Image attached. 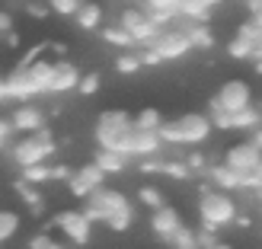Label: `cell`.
Masks as SVG:
<instances>
[{"mask_svg":"<svg viewBox=\"0 0 262 249\" xmlns=\"http://www.w3.org/2000/svg\"><path fill=\"white\" fill-rule=\"evenodd\" d=\"M131 131H135V122H131V115L125 109H106L96 119V144L102 150H115L128 156Z\"/></svg>","mask_w":262,"mask_h":249,"instance_id":"cell-1","label":"cell"},{"mask_svg":"<svg viewBox=\"0 0 262 249\" xmlns=\"http://www.w3.org/2000/svg\"><path fill=\"white\" fill-rule=\"evenodd\" d=\"M199 217H202V227H208V230L233 227V217H237V201L230 198V192L211 189V192H205L202 201H199Z\"/></svg>","mask_w":262,"mask_h":249,"instance_id":"cell-2","label":"cell"},{"mask_svg":"<svg viewBox=\"0 0 262 249\" xmlns=\"http://www.w3.org/2000/svg\"><path fill=\"white\" fill-rule=\"evenodd\" d=\"M10 153H13V160L19 163V169L35 166V163H48L51 153H55V138H51L48 128L35 131V134H23L19 141L10 144Z\"/></svg>","mask_w":262,"mask_h":249,"instance_id":"cell-3","label":"cell"},{"mask_svg":"<svg viewBox=\"0 0 262 249\" xmlns=\"http://www.w3.org/2000/svg\"><path fill=\"white\" fill-rule=\"evenodd\" d=\"M83 201H86L83 214L93 220V224H96V220H106L109 214H115V211H122V208L131 205L119 189H109V186H102V189H96V192H90Z\"/></svg>","mask_w":262,"mask_h":249,"instance_id":"cell-4","label":"cell"},{"mask_svg":"<svg viewBox=\"0 0 262 249\" xmlns=\"http://www.w3.org/2000/svg\"><path fill=\"white\" fill-rule=\"evenodd\" d=\"M119 26L135 38V45L141 48V45H150L157 35H160V26H157L147 13H144L141 7H128V10H122V19H119Z\"/></svg>","mask_w":262,"mask_h":249,"instance_id":"cell-5","label":"cell"},{"mask_svg":"<svg viewBox=\"0 0 262 249\" xmlns=\"http://www.w3.org/2000/svg\"><path fill=\"white\" fill-rule=\"evenodd\" d=\"M211 106H217L221 112L233 115V112H240L246 106H253V89H250L246 80H227L224 86L217 89V96L211 99Z\"/></svg>","mask_w":262,"mask_h":249,"instance_id":"cell-6","label":"cell"},{"mask_svg":"<svg viewBox=\"0 0 262 249\" xmlns=\"http://www.w3.org/2000/svg\"><path fill=\"white\" fill-rule=\"evenodd\" d=\"M51 224L77 246H86L90 237H93V220H90L83 211H61V214L51 217Z\"/></svg>","mask_w":262,"mask_h":249,"instance_id":"cell-7","label":"cell"},{"mask_svg":"<svg viewBox=\"0 0 262 249\" xmlns=\"http://www.w3.org/2000/svg\"><path fill=\"white\" fill-rule=\"evenodd\" d=\"M147 48H154L160 61H179L182 55H189V51H192L186 29H160V35H157Z\"/></svg>","mask_w":262,"mask_h":249,"instance_id":"cell-8","label":"cell"},{"mask_svg":"<svg viewBox=\"0 0 262 249\" xmlns=\"http://www.w3.org/2000/svg\"><path fill=\"white\" fill-rule=\"evenodd\" d=\"M176 128H179V144H186V147H195V144H205L208 134H211V119L202 112H186L176 119Z\"/></svg>","mask_w":262,"mask_h":249,"instance_id":"cell-9","label":"cell"},{"mask_svg":"<svg viewBox=\"0 0 262 249\" xmlns=\"http://www.w3.org/2000/svg\"><path fill=\"white\" fill-rule=\"evenodd\" d=\"M35 96H42V89L35 86V80H32V74H29V64H16V71H10L7 74V99H16V102H29V99H35Z\"/></svg>","mask_w":262,"mask_h":249,"instance_id":"cell-10","label":"cell"},{"mask_svg":"<svg viewBox=\"0 0 262 249\" xmlns=\"http://www.w3.org/2000/svg\"><path fill=\"white\" fill-rule=\"evenodd\" d=\"M102 186H106V173H102L96 163H86V166H80V169H74L71 179H68V189L77 195V198H86L90 192H96V189H102Z\"/></svg>","mask_w":262,"mask_h":249,"instance_id":"cell-11","label":"cell"},{"mask_svg":"<svg viewBox=\"0 0 262 249\" xmlns=\"http://www.w3.org/2000/svg\"><path fill=\"white\" fill-rule=\"evenodd\" d=\"M256 163H262V150L256 147L253 141L233 144V147L227 150V156H224V166H230L233 173H250Z\"/></svg>","mask_w":262,"mask_h":249,"instance_id":"cell-12","label":"cell"},{"mask_svg":"<svg viewBox=\"0 0 262 249\" xmlns=\"http://www.w3.org/2000/svg\"><path fill=\"white\" fill-rule=\"evenodd\" d=\"M179 227H182V214L176 211L173 205H163V208H157V211H150V230H154V237L169 240Z\"/></svg>","mask_w":262,"mask_h":249,"instance_id":"cell-13","label":"cell"},{"mask_svg":"<svg viewBox=\"0 0 262 249\" xmlns=\"http://www.w3.org/2000/svg\"><path fill=\"white\" fill-rule=\"evenodd\" d=\"M163 150V141L157 131H141L135 128L131 131V147H128V156H138V160H147V156H157Z\"/></svg>","mask_w":262,"mask_h":249,"instance_id":"cell-14","label":"cell"},{"mask_svg":"<svg viewBox=\"0 0 262 249\" xmlns=\"http://www.w3.org/2000/svg\"><path fill=\"white\" fill-rule=\"evenodd\" d=\"M141 4H144V13H147L160 29H166L169 22H176L182 0H141Z\"/></svg>","mask_w":262,"mask_h":249,"instance_id":"cell-15","label":"cell"},{"mask_svg":"<svg viewBox=\"0 0 262 249\" xmlns=\"http://www.w3.org/2000/svg\"><path fill=\"white\" fill-rule=\"evenodd\" d=\"M77 83H80V71H77L71 61H55L48 93H71V89H77Z\"/></svg>","mask_w":262,"mask_h":249,"instance_id":"cell-16","label":"cell"},{"mask_svg":"<svg viewBox=\"0 0 262 249\" xmlns=\"http://www.w3.org/2000/svg\"><path fill=\"white\" fill-rule=\"evenodd\" d=\"M10 125H13V131H19V134H35V131L45 128V115L35 106H19L10 115Z\"/></svg>","mask_w":262,"mask_h":249,"instance_id":"cell-17","label":"cell"},{"mask_svg":"<svg viewBox=\"0 0 262 249\" xmlns=\"http://www.w3.org/2000/svg\"><path fill=\"white\" fill-rule=\"evenodd\" d=\"M128 160L131 156H125V153H115V150H96V156H93V163L102 169L106 176H119V173H125L128 169Z\"/></svg>","mask_w":262,"mask_h":249,"instance_id":"cell-18","label":"cell"},{"mask_svg":"<svg viewBox=\"0 0 262 249\" xmlns=\"http://www.w3.org/2000/svg\"><path fill=\"white\" fill-rule=\"evenodd\" d=\"M208 179H211V186L221 189V192H237L240 189V173H233L230 166H211L208 169Z\"/></svg>","mask_w":262,"mask_h":249,"instance_id":"cell-19","label":"cell"},{"mask_svg":"<svg viewBox=\"0 0 262 249\" xmlns=\"http://www.w3.org/2000/svg\"><path fill=\"white\" fill-rule=\"evenodd\" d=\"M74 22L80 26V29H86V32L99 29V26H102V7L99 4H86V0H83V7L74 13Z\"/></svg>","mask_w":262,"mask_h":249,"instance_id":"cell-20","label":"cell"},{"mask_svg":"<svg viewBox=\"0 0 262 249\" xmlns=\"http://www.w3.org/2000/svg\"><path fill=\"white\" fill-rule=\"evenodd\" d=\"M182 29H186L192 48H205V51H208V48L214 45V35H211V29H208L205 22H189V19H186V26H182Z\"/></svg>","mask_w":262,"mask_h":249,"instance_id":"cell-21","label":"cell"},{"mask_svg":"<svg viewBox=\"0 0 262 249\" xmlns=\"http://www.w3.org/2000/svg\"><path fill=\"white\" fill-rule=\"evenodd\" d=\"M259 125H262V112L256 106H246V109H240V112L230 115V128L233 131H253Z\"/></svg>","mask_w":262,"mask_h":249,"instance_id":"cell-22","label":"cell"},{"mask_svg":"<svg viewBox=\"0 0 262 249\" xmlns=\"http://www.w3.org/2000/svg\"><path fill=\"white\" fill-rule=\"evenodd\" d=\"M51 71H55V61H42V58L29 61V74H32V80L42 93H48V86H51Z\"/></svg>","mask_w":262,"mask_h":249,"instance_id":"cell-23","label":"cell"},{"mask_svg":"<svg viewBox=\"0 0 262 249\" xmlns=\"http://www.w3.org/2000/svg\"><path fill=\"white\" fill-rule=\"evenodd\" d=\"M102 42H109V45H119V48H128V51H135L138 45H135V38H131L122 26H102Z\"/></svg>","mask_w":262,"mask_h":249,"instance_id":"cell-24","label":"cell"},{"mask_svg":"<svg viewBox=\"0 0 262 249\" xmlns=\"http://www.w3.org/2000/svg\"><path fill=\"white\" fill-rule=\"evenodd\" d=\"M109 230H115V233H128L131 230V224H135V208H122V211H115V214H109L106 220H102Z\"/></svg>","mask_w":262,"mask_h":249,"instance_id":"cell-25","label":"cell"},{"mask_svg":"<svg viewBox=\"0 0 262 249\" xmlns=\"http://www.w3.org/2000/svg\"><path fill=\"white\" fill-rule=\"evenodd\" d=\"M131 122H135V128H141V131H157L160 122H163V115H160V109L147 106V109H141L138 115H131Z\"/></svg>","mask_w":262,"mask_h":249,"instance_id":"cell-26","label":"cell"},{"mask_svg":"<svg viewBox=\"0 0 262 249\" xmlns=\"http://www.w3.org/2000/svg\"><path fill=\"white\" fill-rule=\"evenodd\" d=\"M16 192H19V198L32 208V214H42V211H45L42 195H38V189H35V186H29V182H23V179H19V182H16Z\"/></svg>","mask_w":262,"mask_h":249,"instance_id":"cell-27","label":"cell"},{"mask_svg":"<svg viewBox=\"0 0 262 249\" xmlns=\"http://www.w3.org/2000/svg\"><path fill=\"white\" fill-rule=\"evenodd\" d=\"M23 182H29V186H42V182H51V166L48 163H35V166H26L19 173Z\"/></svg>","mask_w":262,"mask_h":249,"instance_id":"cell-28","label":"cell"},{"mask_svg":"<svg viewBox=\"0 0 262 249\" xmlns=\"http://www.w3.org/2000/svg\"><path fill=\"white\" fill-rule=\"evenodd\" d=\"M19 224H23V217L16 211H0V243H7V240L16 237Z\"/></svg>","mask_w":262,"mask_h":249,"instance_id":"cell-29","label":"cell"},{"mask_svg":"<svg viewBox=\"0 0 262 249\" xmlns=\"http://www.w3.org/2000/svg\"><path fill=\"white\" fill-rule=\"evenodd\" d=\"M138 201H141L144 208H150V211H157V208L166 205V201H163V192L157 189V186H144V189L138 192Z\"/></svg>","mask_w":262,"mask_h":249,"instance_id":"cell-30","label":"cell"},{"mask_svg":"<svg viewBox=\"0 0 262 249\" xmlns=\"http://www.w3.org/2000/svg\"><path fill=\"white\" fill-rule=\"evenodd\" d=\"M99 86H102V77H99L96 71H90V74H80L77 93H80V96H96V93H99Z\"/></svg>","mask_w":262,"mask_h":249,"instance_id":"cell-31","label":"cell"},{"mask_svg":"<svg viewBox=\"0 0 262 249\" xmlns=\"http://www.w3.org/2000/svg\"><path fill=\"white\" fill-rule=\"evenodd\" d=\"M227 55L230 58H237V61H253V45L250 42H246V38H233V42L227 45Z\"/></svg>","mask_w":262,"mask_h":249,"instance_id":"cell-32","label":"cell"},{"mask_svg":"<svg viewBox=\"0 0 262 249\" xmlns=\"http://www.w3.org/2000/svg\"><path fill=\"white\" fill-rule=\"evenodd\" d=\"M166 243L173 246V249H189V246H195V230L182 224V227H179V230H176V233H173V237H169Z\"/></svg>","mask_w":262,"mask_h":249,"instance_id":"cell-33","label":"cell"},{"mask_svg":"<svg viewBox=\"0 0 262 249\" xmlns=\"http://www.w3.org/2000/svg\"><path fill=\"white\" fill-rule=\"evenodd\" d=\"M51 13H58V16H74L77 10L83 7V0H45Z\"/></svg>","mask_w":262,"mask_h":249,"instance_id":"cell-34","label":"cell"},{"mask_svg":"<svg viewBox=\"0 0 262 249\" xmlns=\"http://www.w3.org/2000/svg\"><path fill=\"white\" fill-rule=\"evenodd\" d=\"M115 71H119L122 77H131V74H138L141 71V58L138 55H119V61H115Z\"/></svg>","mask_w":262,"mask_h":249,"instance_id":"cell-35","label":"cell"},{"mask_svg":"<svg viewBox=\"0 0 262 249\" xmlns=\"http://www.w3.org/2000/svg\"><path fill=\"white\" fill-rule=\"evenodd\" d=\"M240 189H250V192L262 189V163H256L250 173H240Z\"/></svg>","mask_w":262,"mask_h":249,"instance_id":"cell-36","label":"cell"},{"mask_svg":"<svg viewBox=\"0 0 262 249\" xmlns=\"http://www.w3.org/2000/svg\"><path fill=\"white\" fill-rule=\"evenodd\" d=\"M163 176H169V179H189L192 169L186 166V160H163Z\"/></svg>","mask_w":262,"mask_h":249,"instance_id":"cell-37","label":"cell"},{"mask_svg":"<svg viewBox=\"0 0 262 249\" xmlns=\"http://www.w3.org/2000/svg\"><path fill=\"white\" fill-rule=\"evenodd\" d=\"M29 249H68L61 240H51V233H35L29 240Z\"/></svg>","mask_w":262,"mask_h":249,"instance_id":"cell-38","label":"cell"},{"mask_svg":"<svg viewBox=\"0 0 262 249\" xmlns=\"http://www.w3.org/2000/svg\"><path fill=\"white\" fill-rule=\"evenodd\" d=\"M26 13H29L32 19H45L51 10H48V4H45V0H26Z\"/></svg>","mask_w":262,"mask_h":249,"instance_id":"cell-39","label":"cell"},{"mask_svg":"<svg viewBox=\"0 0 262 249\" xmlns=\"http://www.w3.org/2000/svg\"><path fill=\"white\" fill-rule=\"evenodd\" d=\"M237 35H240V38H246V42H250V45H256V42H259V38H262V32L256 29V26H253L250 19H246V22L240 26V29H237Z\"/></svg>","mask_w":262,"mask_h":249,"instance_id":"cell-40","label":"cell"},{"mask_svg":"<svg viewBox=\"0 0 262 249\" xmlns=\"http://www.w3.org/2000/svg\"><path fill=\"white\" fill-rule=\"evenodd\" d=\"M217 230H208V227H202V230H195V246H202V249H208V246H214L217 243V237H214Z\"/></svg>","mask_w":262,"mask_h":249,"instance_id":"cell-41","label":"cell"},{"mask_svg":"<svg viewBox=\"0 0 262 249\" xmlns=\"http://www.w3.org/2000/svg\"><path fill=\"white\" fill-rule=\"evenodd\" d=\"M141 173H163V160H154V156L141 160Z\"/></svg>","mask_w":262,"mask_h":249,"instance_id":"cell-42","label":"cell"},{"mask_svg":"<svg viewBox=\"0 0 262 249\" xmlns=\"http://www.w3.org/2000/svg\"><path fill=\"white\" fill-rule=\"evenodd\" d=\"M10 138H13V125H10V119H7V122L0 119V147H10Z\"/></svg>","mask_w":262,"mask_h":249,"instance_id":"cell-43","label":"cell"},{"mask_svg":"<svg viewBox=\"0 0 262 249\" xmlns=\"http://www.w3.org/2000/svg\"><path fill=\"white\" fill-rule=\"evenodd\" d=\"M13 32V13L10 10H0V35Z\"/></svg>","mask_w":262,"mask_h":249,"instance_id":"cell-44","label":"cell"},{"mask_svg":"<svg viewBox=\"0 0 262 249\" xmlns=\"http://www.w3.org/2000/svg\"><path fill=\"white\" fill-rule=\"evenodd\" d=\"M71 173H74L71 166H51V179H61V182H68V179H71Z\"/></svg>","mask_w":262,"mask_h":249,"instance_id":"cell-45","label":"cell"},{"mask_svg":"<svg viewBox=\"0 0 262 249\" xmlns=\"http://www.w3.org/2000/svg\"><path fill=\"white\" fill-rule=\"evenodd\" d=\"M186 166L189 169H205V156L195 150V153H189V160H186Z\"/></svg>","mask_w":262,"mask_h":249,"instance_id":"cell-46","label":"cell"},{"mask_svg":"<svg viewBox=\"0 0 262 249\" xmlns=\"http://www.w3.org/2000/svg\"><path fill=\"white\" fill-rule=\"evenodd\" d=\"M233 227L250 230V227H253V217H250V214H237V217H233Z\"/></svg>","mask_w":262,"mask_h":249,"instance_id":"cell-47","label":"cell"},{"mask_svg":"<svg viewBox=\"0 0 262 249\" xmlns=\"http://www.w3.org/2000/svg\"><path fill=\"white\" fill-rule=\"evenodd\" d=\"M250 141H253V144H256V147H259V150H262V125H259V128H253V131H250Z\"/></svg>","mask_w":262,"mask_h":249,"instance_id":"cell-48","label":"cell"},{"mask_svg":"<svg viewBox=\"0 0 262 249\" xmlns=\"http://www.w3.org/2000/svg\"><path fill=\"white\" fill-rule=\"evenodd\" d=\"M4 38H7V48H19V35L16 32H7Z\"/></svg>","mask_w":262,"mask_h":249,"instance_id":"cell-49","label":"cell"},{"mask_svg":"<svg viewBox=\"0 0 262 249\" xmlns=\"http://www.w3.org/2000/svg\"><path fill=\"white\" fill-rule=\"evenodd\" d=\"M7 99V74H0V102Z\"/></svg>","mask_w":262,"mask_h":249,"instance_id":"cell-50","label":"cell"},{"mask_svg":"<svg viewBox=\"0 0 262 249\" xmlns=\"http://www.w3.org/2000/svg\"><path fill=\"white\" fill-rule=\"evenodd\" d=\"M246 7H250V13H259L262 10V0H246Z\"/></svg>","mask_w":262,"mask_h":249,"instance_id":"cell-51","label":"cell"},{"mask_svg":"<svg viewBox=\"0 0 262 249\" xmlns=\"http://www.w3.org/2000/svg\"><path fill=\"white\" fill-rule=\"evenodd\" d=\"M250 22H253V26H256V29L262 32V10H259V13H253V19H250Z\"/></svg>","mask_w":262,"mask_h":249,"instance_id":"cell-52","label":"cell"},{"mask_svg":"<svg viewBox=\"0 0 262 249\" xmlns=\"http://www.w3.org/2000/svg\"><path fill=\"white\" fill-rule=\"evenodd\" d=\"M208 249H230V246H227V243H221V240H217L214 246H208Z\"/></svg>","mask_w":262,"mask_h":249,"instance_id":"cell-53","label":"cell"},{"mask_svg":"<svg viewBox=\"0 0 262 249\" xmlns=\"http://www.w3.org/2000/svg\"><path fill=\"white\" fill-rule=\"evenodd\" d=\"M205 4H208V7H217V4H224V0H205Z\"/></svg>","mask_w":262,"mask_h":249,"instance_id":"cell-54","label":"cell"},{"mask_svg":"<svg viewBox=\"0 0 262 249\" xmlns=\"http://www.w3.org/2000/svg\"><path fill=\"white\" fill-rule=\"evenodd\" d=\"M256 195H259V201H262V189H259V192H256Z\"/></svg>","mask_w":262,"mask_h":249,"instance_id":"cell-55","label":"cell"},{"mask_svg":"<svg viewBox=\"0 0 262 249\" xmlns=\"http://www.w3.org/2000/svg\"><path fill=\"white\" fill-rule=\"evenodd\" d=\"M189 249H202V246H189Z\"/></svg>","mask_w":262,"mask_h":249,"instance_id":"cell-56","label":"cell"}]
</instances>
